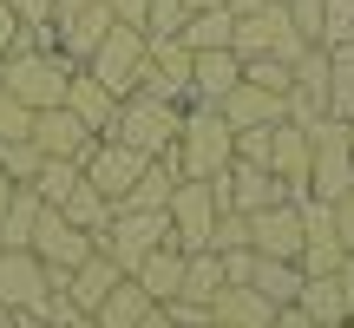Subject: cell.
<instances>
[{
	"instance_id": "obj_1",
	"label": "cell",
	"mask_w": 354,
	"mask_h": 328,
	"mask_svg": "<svg viewBox=\"0 0 354 328\" xmlns=\"http://www.w3.org/2000/svg\"><path fill=\"white\" fill-rule=\"evenodd\" d=\"M165 164L177 177H216L230 164V118L216 112V105H184V118H177V145L165 152Z\"/></svg>"
},
{
	"instance_id": "obj_2",
	"label": "cell",
	"mask_w": 354,
	"mask_h": 328,
	"mask_svg": "<svg viewBox=\"0 0 354 328\" xmlns=\"http://www.w3.org/2000/svg\"><path fill=\"white\" fill-rule=\"evenodd\" d=\"M177 118H184V105L145 99V92H125V99H118V118L105 125V138L131 145V152H145V158H165L171 145H177Z\"/></svg>"
},
{
	"instance_id": "obj_3",
	"label": "cell",
	"mask_w": 354,
	"mask_h": 328,
	"mask_svg": "<svg viewBox=\"0 0 354 328\" xmlns=\"http://www.w3.org/2000/svg\"><path fill=\"white\" fill-rule=\"evenodd\" d=\"M66 73H73V66H66L59 53H39V46H13L7 60H0V86H7L26 112L59 105L66 99Z\"/></svg>"
},
{
	"instance_id": "obj_4",
	"label": "cell",
	"mask_w": 354,
	"mask_h": 328,
	"mask_svg": "<svg viewBox=\"0 0 354 328\" xmlns=\"http://www.w3.org/2000/svg\"><path fill=\"white\" fill-rule=\"evenodd\" d=\"M230 46H236V60H256V53H276V60H302L308 39L289 26V13H282V0H256L250 13H236V26H230Z\"/></svg>"
},
{
	"instance_id": "obj_5",
	"label": "cell",
	"mask_w": 354,
	"mask_h": 328,
	"mask_svg": "<svg viewBox=\"0 0 354 328\" xmlns=\"http://www.w3.org/2000/svg\"><path fill=\"white\" fill-rule=\"evenodd\" d=\"M210 224H216L210 177H177L165 203V243L171 250H210Z\"/></svg>"
},
{
	"instance_id": "obj_6",
	"label": "cell",
	"mask_w": 354,
	"mask_h": 328,
	"mask_svg": "<svg viewBox=\"0 0 354 328\" xmlns=\"http://www.w3.org/2000/svg\"><path fill=\"white\" fill-rule=\"evenodd\" d=\"M354 184V152H348V118H315L308 125V190L315 197H342Z\"/></svg>"
},
{
	"instance_id": "obj_7",
	"label": "cell",
	"mask_w": 354,
	"mask_h": 328,
	"mask_svg": "<svg viewBox=\"0 0 354 328\" xmlns=\"http://www.w3.org/2000/svg\"><path fill=\"white\" fill-rule=\"evenodd\" d=\"M138 66H145V26L112 20V26H105V39L92 46L86 73H92V79H105V86L125 99V92H131V79H138Z\"/></svg>"
},
{
	"instance_id": "obj_8",
	"label": "cell",
	"mask_w": 354,
	"mask_h": 328,
	"mask_svg": "<svg viewBox=\"0 0 354 328\" xmlns=\"http://www.w3.org/2000/svg\"><path fill=\"white\" fill-rule=\"evenodd\" d=\"M145 152H131V145H118V138H92L86 145V158H79V171H86V184L92 190H105V197H125L131 184H138V171H145Z\"/></svg>"
},
{
	"instance_id": "obj_9",
	"label": "cell",
	"mask_w": 354,
	"mask_h": 328,
	"mask_svg": "<svg viewBox=\"0 0 354 328\" xmlns=\"http://www.w3.org/2000/svg\"><path fill=\"white\" fill-rule=\"evenodd\" d=\"M282 118H295V125H315V118H328V53H322V46H308L302 60L289 66Z\"/></svg>"
},
{
	"instance_id": "obj_10",
	"label": "cell",
	"mask_w": 354,
	"mask_h": 328,
	"mask_svg": "<svg viewBox=\"0 0 354 328\" xmlns=\"http://www.w3.org/2000/svg\"><path fill=\"white\" fill-rule=\"evenodd\" d=\"M210 197H216V210H263V203H276L282 197V184L263 171V164H250V158H230L223 171L210 177Z\"/></svg>"
},
{
	"instance_id": "obj_11",
	"label": "cell",
	"mask_w": 354,
	"mask_h": 328,
	"mask_svg": "<svg viewBox=\"0 0 354 328\" xmlns=\"http://www.w3.org/2000/svg\"><path fill=\"white\" fill-rule=\"evenodd\" d=\"M26 250L46 263V276H66L73 263H86V256H92V237H86V230H73L53 203H39V224H33V237H26Z\"/></svg>"
},
{
	"instance_id": "obj_12",
	"label": "cell",
	"mask_w": 354,
	"mask_h": 328,
	"mask_svg": "<svg viewBox=\"0 0 354 328\" xmlns=\"http://www.w3.org/2000/svg\"><path fill=\"white\" fill-rule=\"evenodd\" d=\"M112 20H118V13L105 7V0H86V7L59 13V20H53V53H59L66 66H86L92 46L105 39V26H112Z\"/></svg>"
},
{
	"instance_id": "obj_13",
	"label": "cell",
	"mask_w": 354,
	"mask_h": 328,
	"mask_svg": "<svg viewBox=\"0 0 354 328\" xmlns=\"http://www.w3.org/2000/svg\"><path fill=\"white\" fill-rule=\"evenodd\" d=\"M26 138L39 145V158H86V145L99 138V131L86 125V118L73 112V105H46V112H33V125H26Z\"/></svg>"
},
{
	"instance_id": "obj_14",
	"label": "cell",
	"mask_w": 354,
	"mask_h": 328,
	"mask_svg": "<svg viewBox=\"0 0 354 328\" xmlns=\"http://www.w3.org/2000/svg\"><path fill=\"white\" fill-rule=\"evenodd\" d=\"M250 250L256 256H302V210H295V197H276L263 203V210H250Z\"/></svg>"
},
{
	"instance_id": "obj_15",
	"label": "cell",
	"mask_w": 354,
	"mask_h": 328,
	"mask_svg": "<svg viewBox=\"0 0 354 328\" xmlns=\"http://www.w3.org/2000/svg\"><path fill=\"white\" fill-rule=\"evenodd\" d=\"M269 177L282 184V197H302L308 190V125H295V118H276L269 125Z\"/></svg>"
},
{
	"instance_id": "obj_16",
	"label": "cell",
	"mask_w": 354,
	"mask_h": 328,
	"mask_svg": "<svg viewBox=\"0 0 354 328\" xmlns=\"http://www.w3.org/2000/svg\"><path fill=\"white\" fill-rule=\"evenodd\" d=\"M53 289L46 263H39L33 250H0V302L20 316V309H39V295Z\"/></svg>"
},
{
	"instance_id": "obj_17",
	"label": "cell",
	"mask_w": 354,
	"mask_h": 328,
	"mask_svg": "<svg viewBox=\"0 0 354 328\" xmlns=\"http://www.w3.org/2000/svg\"><path fill=\"white\" fill-rule=\"evenodd\" d=\"M236 79H243L236 46H203V53H190V99H197V105H216Z\"/></svg>"
},
{
	"instance_id": "obj_18",
	"label": "cell",
	"mask_w": 354,
	"mask_h": 328,
	"mask_svg": "<svg viewBox=\"0 0 354 328\" xmlns=\"http://www.w3.org/2000/svg\"><path fill=\"white\" fill-rule=\"evenodd\" d=\"M66 105H73V112L86 118V125L99 131V138H105V125L118 118V92L105 86V79H92L86 66H73V73H66Z\"/></svg>"
},
{
	"instance_id": "obj_19",
	"label": "cell",
	"mask_w": 354,
	"mask_h": 328,
	"mask_svg": "<svg viewBox=\"0 0 354 328\" xmlns=\"http://www.w3.org/2000/svg\"><path fill=\"white\" fill-rule=\"evenodd\" d=\"M269 316H276V302L263 289H250V282H223L210 295V322H223V328H263Z\"/></svg>"
},
{
	"instance_id": "obj_20",
	"label": "cell",
	"mask_w": 354,
	"mask_h": 328,
	"mask_svg": "<svg viewBox=\"0 0 354 328\" xmlns=\"http://www.w3.org/2000/svg\"><path fill=\"white\" fill-rule=\"evenodd\" d=\"M216 112H223L230 125H276L282 118V92H263V86H250V79H236V86L216 99Z\"/></svg>"
},
{
	"instance_id": "obj_21",
	"label": "cell",
	"mask_w": 354,
	"mask_h": 328,
	"mask_svg": "<svg viewBox=\"0 0 354 328\" xmlns=\"http://www.w3.org/2000/svg\"><path fill=\"white\" fill-rule=\"evenodd\" d=\"M177 276H184V250H171V243H158V250H145L138 263H131V282H138L151 302H171Z\"/></svg>"
},
{
	"instance_id": "obj_22",
	"label": "cell",
	"mask_w": 354,
	"mask_h": 328,
	"mask_svg": "<svg viewBox=\"0 0 354 328\" xmlns=\"http://www.w3.org/2000/svg\"><path fill=\"white\" fill-rule=\"evenodd\" d=\"M53 210H59V217H66L73 230H86V237H99V230H105V217H112V197H105V190H92V184H86V171H79V184L66 190V197L53 203Z\"/></svg>"
},
{
	"instance_id": "obj_23",
	"label": "cell",
	"mask_w": 354,
	"mask_h": 328,
	"mask_svg": "<svg viewBox=\"0 0 354 328\" xmlns=\"http://www.w3.org/2000/svg\"><path fill=\"white\" fill-rule=\"evenodd\" d=\"M33 224H39V190L33 184H13V197L0 203V250H26Z\"/></svg>"
},
{
	"instance_id": "obj_24",
	"label": "cell",
	"mask_w": 354,
	"mask_h": 328,
	"mask_svg": "<svg viewBox=\"0 0 354 328\" xmlns=\"http://www.w3.org/2000/svg\"><path fill=\"white\" fill-rule=\"evenodd\" d=\"M145 309H151V295H145L131 276H118L112 289H105V302L92 309V322H99V328H138V316H145Z\"/></svg>"
},
{
	"instance_id": "obj_25",
	"label": "cell",
	"mask_w": 354,
	"mask_h": 328,
	"mask_svg": "<svg viewBox=\"0 0 354 328\" xmlns=\"http://www.w3.org/2000/svg\"><path fill=\"white\" fill-rule=\"evenodd\" d=\"M295 309H302L308 322H348V295H342V282H335V276H302Z\"/></svg>"
},
{
	"instance_id": "obj_26",
	"label": "cell",
	"mask_w": 354,
	"mask_h": 328,
	"mask_svg": "<svg viewBox=\"0 0 354 328\" xmlns=\"http://www.w3.org/2000/svg\"><path fill=\"white\" fill-rule=\"evenodd\" d=\"M250 289H263L276 309H282V302H295V289H302V263H289V256H256Z\"/></svg>"
},
{
	"instance_id": "obj_27",
	"label": "cell",
	"mask_w": 354,
	"mask_h": 328,
	"mask_svg": "<svg viewBox=\"0 0 354 328\" xmlns=\"http://www.w3.org/2000/svg\"><path fill=\"white\" fill-rule=\"evenodd\" d=\"M216 289H223V263H216V250H184V276H177V295H190V302H210Z\"/></svg>"
},
{
	"instance_id": "obj_28",
	"label": "cell",
	"mask_w": 354,
	"mask_h": 328,
	"mask_svg": "<svg viewBox=\"0 0 354 328\" xmlns=\"http://www.w3.org/2000/svg\"><path fill=\"white\" fill-rule=\"evenodd\" d=\"M230 26H236V13H230V7H197V13L184 20V33H177V39H184L190 53H203V46H230Z\"/></svg>"
},
{
	"instance_id": "obj_29",
	"label": "cell",
	"mask_w": 354,
	"mask_h": 328,
	"mask_svg": "<svg viewBox=\"0 0 354 328\" xmlns=\"http://www.w3.org/2000/svg\"><path fill=\"white\" fill-rule=\"evenodd\" d=\"M171 184H177V171H171L165 158H151V164L138 171V184H131L118 203H131V210H165V203H171Z\"/></svg>"
},
{
	"instance_id": "obj_30",
	"label": "cell",
	"mask_w": 354,
	"mask_h": 328,
	"mask_svg": "<svg viewBox=\"0 0 354 328\" xmlns=\"http://www.w3.org/2000/svg\"><path fill=\"white\" fill-rule=\"evenodd\" d=\"M328 53V118H354V46H322Z\"/></svg>"
},
{
	"instance_id": "obj_31",
	"label": "cell",
	"mask_w": 354,
	"mask_h": 328,
	"mask_svg": "<svg viewBox=\"0 0 354 328\" xmlns=\"http://www.w3.org/2000/svg\"><path fill=\"white\" fill-rule=\"evenodd\" d=\"M73 184H79V158H39V171H33V190H39V203H59Z\"/></svg>"
},
{
	"instance_id": "obj_32",
	"label": "cell",
	"mask_w": 354,
	"mask_h": 328,
	"mask_svg": "<svg viewBox=\"0 0 354 328\" xmlns=\"http://www.w3.org/2000/svg\"><path fill=\"white\" fill-rule=\"evenodd\" d=\"M184 20H190V7L184 0H145V39H165V33H184Z\"/></svg>"
},
{
	"instance_id": "obj_33",
	"label": "cell",
	"mask_w": 354,
	"mask_h": 328,
	"mask_svg": "<svg viewBox=\"0 0 354 328\" xmlns=\"http://www.w3.org/2000/svg\"><path fill=\"white\" fill-rule=\"evenodd\" d=\"M315 46H354V0H322V39Z\"/></svg>"
},
{
	"instance_id": "obj_34",
	"label": "cell",
	"mask_w": 354,
	"mask_h": 328,
	"mask_svg": "<svg viewBox=\"0 0 354 328\" xmlns=\"http://www.w3.org/2000/svg\"><path fill=\"white\" fill-rule=\"evenodd\" d=\"M0 171H7L13 184H33V171H39V145H33V138H0Z\"/></svg>"
},
{
	"instance_id": "obj_35",
	"label": "cell",
	"mask_w": 354,
	"mask_h": 328,
	"mask_svg": "<svg viewBox=\"0 0 354 328\" xmlns=\"http://www.w3.org/2000/svg\"><path fill=\"white\" fill-rule=\"evenodd\" d=\"M243 79L263 92H289V60H276V53H256V60H243Z\"/></svg>"
},
{
	"instance_id": "obj_36",
	"label": "cell",
	"mask_w": 354,
	"mask_h": 328,
	"mask_svg": "<svg viewBox=\"0 0 354 328\" xmlns=\"http://www.w3.org/2000/svg\"><path fill=\"white\" fill-rule=\"evenodd\" d=\"M210 250H250V217H243V210H216Z\"/></svg>"
},
{
	"instance_id": "obj_37",
	"label": "cell",
	"mask_w": 354,
	"mask_h": 328,
	"mask_svg": "<svg viewBox=\"0 0 354 328\" xmlns=\"http://www.w3.org/2000/svg\"><path fill=\"white\" fill-rule=\"evenodd\" d=\"M295 263H302V276H335L342 269V243H302Z\"/></svg>"
},
{
	"instance_id": "obj_38",
	"label": "cell",
	"mask_w": 354,
	"mask_h": 328,
	"mask_svg": "<svg viewBox=\"0 0 354 328\" xmlns=\"http://www.w3.org/2000/svg\"><path fill=\"white\" fill-rule=\"evenodd\" d=\"M282 13H289V26L308 39V46L322 39V0H282Z\"/></svg>"
},
{
	"instance_id": "obj_39",
	"label": "cell",
	"mask_w": 354,
	"mask_h": 328,
	"mask_svg": "<svg viewBox=\"0 0 354 328\" xmlns=\"http://www.w3.org/2000/svg\"><path fill=\"white\" fill-rule=\"evenodd\" d=\"M26 125H33V112H26V105L0 86V138H26Z\"/></svg>"
},
{
	"instance_id": "obj_40",
	"label": "cell",
	"mask_w": 354,
	"mask_h": 328,
	"mask_svg": "<svg viewBox=\"0 0 354 328\" xmlns=\"http://www.w3.org/2000/svg\"><path fill=\"white\" fill-rule=\"evenodd\" d=\"M13 46H33V33H26V26H20V13L0 0V60H7Z\"/></svg>"
},
{
	"instance_id": "obj_41",
	"label": "cell",
	"mask_w": 354,
	"mask_h": 328,
	"mask_svg": "<svg viewBox=\"0 0 354 328\" xmlns=\"http://www.w3.org/2000/svg\"><path fill=\"white\" fill-rule=\"evenodd\" d=\"M216 263H223V282H250L256 250H216Z\"/></svg>"
},
{
	"instance_id": "obj_42",
	"label": "cell",
	"mask_w": 354,
	"mask_h": 328,
	"mask_svg": "<svg viewBox=\"0 0 354 328\" xmlns=\"http://www.w3.org/2000/svg\"><path fill=\"white\" fill-rule=\"evenodd\" d=\"M335 237H342V250H354V184L335 197Z\"/></svg>"
},
{
	"instance_id": "obj_43",
	"label": "cell",
	"mask_w": 354,
	"mask_h": 328,
	"mask_svg": "<svg viewBox=\"0 0 354 328\" xmlns=\"http://www.w3.org/2000/svg\"><path fill=\"white\" fill-rule=\"evenodd\" d=\"M20 13V26H53V0H7Z\"/></svg>"
},
{
	"instance_id": "obj_44",
	"label": "cell",
	"mask_w": 354,
	"mask_h": 328,
	"mask_svg": "<svg viewBox=\"0 0 354 328\" xmlns=\"http://www.w3.org/2000/svg\"><path fill=\"white\" fill-rule=\"evenodd\" d=\"M263 328H315V322H308V316H302L295 302H282V309H276V316H269Z\"/></svg>"
},
{
	"instance_id": "obj_45",
	"label": "cell",
	"mask_w": 354,
	"mask_h": 328,
	"mask_svg": "<svg viewBox=\"0 0 354 328\" xmlns=\"http://www.w3.org/2000/svg\"><path fill=\"white\" fill-rule=\"evenodd\" d=\"M105 7H112L125 26H138V20H145V0H105Z\"/></svg>"
},
{
	"instance_id": "obj_46",
	"label": "cell",
	"mask_w": 354,
	"mask_h": 328,
	"mask_svg": "<svg viewBox=\"0 0 354 328\" xmlns=\"http://www.w3.org/2000/svg\"><path fill=\"white\" fill-rule=\"evenodd\" d=\"M138 328H177V322L165 316V302H151V309H145V316H138Z\"/></svg>"
},
{
	"instance_id": "obj_47",
	"label": "cell",
	"mask_w": 354,
	"mask_h": 328,
	"mask_svg": "<svg viewBox=\"0 0 354 328\" xmlns=\"http://www.w3.org/2000/svg\"><path fill=\"white\" fill-rule=\"evenodd\" d=\"M13 328H53L46 316H33V309H20V316H13Z\"/></svg>"
},
{
	"instance_id": "obj_48",
	"label": "cell",
	"mask_w": 354,
	"mask_h": 328,
	"mask_svg": "<svg viewBox=\"0 0 354 328\" xmlns=\"http://www.w3.org/2000/svg\"><path fill=\"white\" fill-rule=\"evenodd\" d=\"M73 7H86V0H53V20H59V13H73Z\"/></svg>"
},
{
	"instance_id": "obj_49",
	"label": "cell",
	"mask_w": 354,
	"mask_h": 328,
	"mask_svg": "<svg viewBox=\"0 0 354 328\" xmlns=\"http://www.w3.org/2000/svg\"><path fill=\"white\" fill-rule=\"evenodd\" d=\"M348 152H354V118H348Z\"/></svg>"
},
{
	"instance_id": "obj_50",
	"label": "cell",
	"mask_w": 354,
	"mask_h": 328,
	"mask_svg": "<svg viewBox=\"0 0 354 328\" xmlns=\"http://www.w3.org/2000/svg\"><path fill=\"white\" fill-rule=\"evenodd\" d=\"M315 328H342V322H315Z\"/></svg>"
},
{
	"instance_id": "obj_51",
	"label": "cell",
	"mask_w": 354,
	"mask_h": 328,
	"mask_svg": "<svg viewBox=\"0 0 354 328\" xmlns=\"http://www.w3.org/2000/svg\"><path fill=\"white\" fill-rule=\"evenodd\" d=\"M203 328H223V322H203Z\"/></svg>"
}]
</instances>
